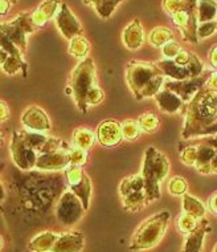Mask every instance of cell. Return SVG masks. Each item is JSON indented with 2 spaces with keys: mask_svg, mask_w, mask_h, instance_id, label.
Returning a JSON list of instances; mask_svg holds the SVG:
<instances>
[{
  "mask_svg": "<svg viewBox=\"0 0 217 252\" xmlns=\"http://www.w3.org/2000/svg\"><path fill=\"white\" fill-rule=\"evenodd\" d=\"M96 87L98 85H97L94 61L90 57H85L82 60H80L77 66L72 72L69 88L66 89V93L72 94L81 113L85 114L87 112L89 106L86 104V98L89 93Z\"/></svg>",
  "mask_w": 217,
  "mask_h": 252,
  "instance_id": "3",
  "label": "cell"
},
{
  "mask_svg": "<svg viewBox=\"0 0 217 252\" xmlns=\"http://www.w3.org/2000/svg\"><path fill=\"white\" fill-rule=\"evenodd\" d=\"M208 209L211 213H213L215 215H217V192H215V194H212V195L209 196Z\"/></svg>",
  "mask_w": 217,
  "mask_h": 252,
  "instance_id": "48",
  "label": "cell"
},
{
  "mask_svg": "<svg viewBox=\"0 0 217 252\" xmlns=\"http://www.w3.org/2000/svg\"><path fill=\"white\" fill-rule=\"evenodd\" d=\"M163 55H164L165 59H168V60H172L176 55H178L179 52H180V45H179L176 41H174V40H171V41H168L167 44H164L163 47Z\"/></svg>",
  "mask_w": 217,
  "mask_h": 252,
  "instance_id": "43",
  "label": "cell"
},
{
  "mask_svg": "<svg viewBox=\"0 0 217 252\" xmlns=\"http://www.w3.org/2000/svg\"><path fill=\"white\" fill-rule=\"evenodd\" d=\"M89 49H90V44H89V41L83 36H76L74 39L70 40L69 53L72 56L82 60V59L86 57Z\"/></svg>",
  "mask_w": 217,
  "mask_h": 252,
  "instance_id": "30",
  "label": "cell"
},
{
  "mask_svg": "<svg viewBox=\"0 0 217 252\" xmlns=\"http://www.w3.org/2000/svg\"><path fill=\"white\" fill-rule=\"evenodd\" d=\"M182 113L186 117L183 139L203 138L217 134V93L201 88L190 102L184 105Z\"/></svg>",
  "mask_w": 217,
  "mask_h": 252,
  "instance_id": "1",
  "label": "cell"
},
{
  "mask_svg": "<svg viewBox=\"0 0 217 252\" xmlns=\"http://www.w3.org/2000/svg\"><path fill=\"white\" fill-rule=\"evenodd\" d=\"M172 16V20L176 26L182 30L184 39H187L191 43H197V18L195 12L187 11V9H180Z\"/></svg>",
  "mask_w": 217,
  "mask_h": 252,
  "instance_id": "15",
  "label": "cell"
},
{
  "mask_svg": "<svg viewBox=\"0 0 217 252\" xmlns=\"http://www.w3.org/2000/svg\"><path fill=\"white\" fill-rule=\"evenodd\" d=\"M163 84H164V76H163V74H159L157 77H154L142 91L139 92L136 100H143V98L155 97V94H157L158 92L163 88Z\"/></svg>",
  "mask_w": 217,
  "mask_h": 252,
  "instance_id": "31",
  "label": "cell"
},
{
  "mask_svg": "<svg viewBox=\"0 0 217 252\" xmlns=\"http://www.w3.org/2000/svg\"><path fill=\"white\" fill-rule=\"evenodd\" d=\"M3 247V239H1V236H0V250Z\"/></svg>",
  "mask_w": 217,
  "mask_h": 252,
  "instance_id": "56",
  "label": "cell"
},
{
  "mask_svg": "<svg viewBox=\"0 0 217 252\" xmlns=\"http://www.w3.org/2000/svg\"><path fill=\"white\" fill-rule=\"evenodd\" d=\"M215 22H216V24H217V16H216V20H215Z\"/></svg>",
  "mask_w": 217,
  "mask_h": 252,
  "instance_id": "58",
  "label": "cell"
},
{
  "mask_svg": "<svg viewBox=\"0 0 217 252\" xmlns=\"http://www.w3.org/2000/svg\"><path fill=\"white\" fill-rule=\"evenodd\" d=\"M196 7H197V20L200 23L216 20L217 1H215V0H199Z\"/></svg>",
  "mask_w": 217,
  "mask_h": 252,
  "instance_id": "26",
  "label": "cell"
},
{
  "mask_svg": "<svg viewBox=\"0 0 217 252\" xmlns=\"http://www.w3.org/2000/svg\"><path fill=\"white\" fill-rule=\"evenodd\" d=\"M0 144H1V137H0Z\"/></svg>",
  "mask_w": 217,
  "mask_h": 252,
  "instance_id": "57",
  "label": "cell"
},
{
  "mask_svg": "<svg viewBox=\"0 0 217 252\" xmlns=\"http://www.w3.org/2000/svg\"><path fill=\"white\" fill-rule=\"evenodd\" d=\"M12 1H15V0H12Z\"/></svg>",
  "mask_w": 217,
  "mask_h": 252,
  "instance_id": "59",
  "label": "cell"
},
{
  "mask_svg": "<svg viewBox=\"0 0 217 252\" xmlns=\"http://www.w3.org/2000/svg\"><path fill=\"white\" fill-rule=\"evenodd\" d=\"M154 98L157 101L158 108L161 109L162 112L168 114H175L182 112L183 106L186 105L178 94H175L174 92L168 91L165 88L158 92Z\"/></svg>",
  "mask_w": 217,
  "mask_h": 252,
  "instance_id": "18",
  "label": "cell"
},
{
  "mask_svg": "<svg viewBox=\"0 0 217 252\" xmlns=\"http://www.w3.org/2000/svg\"><path fill=\"white\" fill-rule=\"evenodd\" d=\"M172 61L179 66H187L188 61H190V52L184 51V49H180V52L172 59Z\"/></svg>",
  "mask_w": 217,
  "mask_h": 252,
  "instance_id": "45",
  "label": "cell"
},
{
  "mask_svg": "<svg viewBox=\"0 0 217 252\" xmlns=\"http://www.w3.org/2000/svg\"><path fill=\"white\" fill-rule=\"evenodd\" d=\"M69 149H61L53 153L39 154L35 167L40 170H60L69 165Z\"/></svg>",
  "mask_w": 217,
  "mask_h": 252,
  "instance_id": "14",
  "label": "cell"
},
{
  "mask_svg": "<svg viewBox=\"0 0 217 252\" xmlns=\"http://www.w3.org/2000/svg\"><path fill=\"white\" fill-rule=\"evenodd\" d=\"M209 61H211V65L217 69V45H215L211 49V52H209Z\"/></svg>",
  "mask_w": 217,
  "mask_h": 252,
  "instance_id": "51",
  "label": "cell"
},
{
  "mask_svg": "<svg viewBox=\"0 0 217 252\" xmlns=\"http://www.w3.org/2000/svg\"><path fill=\"white\" fill-rule=\"evenodd\" d=\"M197 156V146L196 145H188L180 148V161L186 166H193Z\"/></svg>",
  "mask_w": 217,
  "mask_h": 252,
  "instance_id": "37",
  "label": "cell"
},
{
  "mask_svg": "<svg viewBox=\"0 0 217 252\" xmlns=\"http://www.w3.org/2000/svg\"><path fill=\"white\" fill-rule=\"evenodd\" d=\"M9 8V0H0V16L7 13Z\"/></svg>",
  "mask_w": 217,
  "mask_h": 252,
  "instance_id": "52",
  "label": "cell"
},
{
  "mask_svg": "<svg viewBox=\"0 0 217 252\" xmlns=\"http://www.w3.org/2000/svg\"><path fill=\"white\" fill-rule=\"evenodd\" d=\"M36 26L32 23V19L28 13L19 15L18 18L8 24H0V30L4 32L5 36L18 47L22 53L26 52L27 48L26 35L33 32Z\"/></svg>",
  "mask_w": 217,
  "mask_h": 252,
  "instance_id": "9",
  "label": "cell"
},
{
  "mask_svg": "<svg viewBox=\"0 0 217 252\" xmlns=\"http://www.w3.org/2000/svg\"><path fill=\"white\" fill-rule=\"evenodd\" d=\"M57 236H58V234L52 232V231L41 232V234H39L30 240V243L28 244V248L32 252H51Z\"/></svg>",
  "mask_w": 217,
  "mask_h": 252,
  "instance_id": "24",
  "label": "cell"
},
{
  "mask_svg": "<svg viewBox=\"0 0 217 252\" xmlns=\"http://www.w3.org/2000/svg\"><path fill=\"white\" fill-rule=\"evenodd\" d=\"M199 224V220L196 218L188 215V214L183 213L180 217L178 218V228L182 234H190L192 231L195 230L196 227Z\"/></svg>",
  "mask_w": 217,
  "mask_h": 252,
  "instance_id": "36",
  "label": "cell"
},
{
  "mask_svg": "<svg viewBox=\"0 0 217 252\" xmlns=\"http://www.w3.org/2000/svg\"><path fill=\"white\" fill-rule=\"evenodd\" d=\"M23 125L30 131H48L51 129V121L43 109L39 106H30L23 113Z\"/></svg>",
  "mask_w": 217,
  "mask_h": 252,
  "instance_id": "16",
  "label": "cell"
},
{
  "mask_svg": "<svg viewBox=\"0 0 217 252\" xmlns=\"http://www.w3.org/2000/svg\"><path fill=\"white\" fill-rule=\"evenodd\" d=\"M9 118V108L4 101L0 100V122L7 121Z\"/></svg>",
  "mask_w": 217,
  "mask_h": 252,
  "instance_id": "47",
  "label": "cell"
},
{
  "mask_svg": "<svg viewBox=\"0 0 217 252\" xmlns=\"http://www.w3.org/2000/svg\"><path fill=\"white\" fill-rule=\"evenodd\" d=\"M8 56H9V55L7 52H5L4 49L0 48V65H3V64H4L5 60L8 59Z\"/></svg>",
  "mask_w": 217,
  "mask_h": 252,
  "instance_id": "54",
  "label": "cell"
},
{
  "mask_svg": "<svg viewBox=\"0 0 217 252\" xmlns=\"http://www.w3.org/2000/svg\"><path fill=\"white\" fill-rule=\"evenodd\" d=\"M217 31V24L216 22H205V23H200V26L197 27V40L199 39H207L209 36H212L215 32Z\"/></svg>",
  "mask_w": 217,
  "mask_h": 252,
  "instance_id": "42",
  "label": "cell"
},
{
  "mask_svg": "<svg viewBox=\"0 0 217 252\" xmlns=\"http://www.w3.org/2000/svg\"><path fill=\"white\" fill-rule=\"evenodd\" d=\"M212 72L204 70L203 73L193 78H187V80H182V81H175V80H168L164 81L163 88L168 89V91L174 92L175 94H178L184 104H187L192 100V97L195 96L196 93L205 87V84L208 81L209 76Z\"/></svg>",
  "mask_w": 217,
  "mask_h": 252,
  "instance_id": "10",
  "label": "cell"
},
{
  "mask_svg": "<svg viewBox=\"0 0 217 252\" xmlns=\"http://www.w3.org/2000/svg\"><path fill=\"white\" fill-rule=\"evenodd\" d=\"M196 146H197V156H196V162L193 167L199 171L200 174H212L211 173V161H212V158L217 152L212 146H209V145L204 144L201 141Z\"/></svg>",
  "mask_w": 217,
  "mask_h": 252,
  "instance_id": "21",
  "label": "cell"
},
{
  "mask_svg": "<svg viewBox=\"0 0 217 252\" xmlns=\"http://www.w3.org/2000/svg\"><path fill=\"white\" fill-rule=\"evenodd\" d=\"M138 125L140 127V131L144 133H152V131L158 130V127L161 126L159 118L151 112L143 113L138 118Z\"/></svg>",
  "mask_w": 217,
  "mask_h": 252,
  "instance_id": "33",
  "label": "cell"
},
{
  "mask_svg": "<svg viewBox=\"0 0 217 252\" xmlns=\"http://www.w3.org/2000/svg\"><path fill=\"white\" fill-rule=\"evenodd\" d=\"M119 194L123 207L130 213H138L147 204L144 181L140 174L130 175L122 179L119 183Z\"/></svg>",
  "mask_w": 217,
  "mask_h": 252,
  "instance_id": "5",
  "label": "cell"
},
{
  "mask_svg": "<svg viewBox=\"0 0 217 252\" xmlns=\"http://www.w3.org/2000/svg\"><path fill=\"white\" fill-rule=\"evenodd\" d=\"M11 156L15 162V165L23 170L33 169L37 161V152L29 148L24 142L20 131H15L11 139Z\"/></svg>",
  "mask_w": 217,
  "mask_h": 252,
  "instance_id": "11",
  "label": "cell"
},
{
  "mask_svg": "<svg viewBox=\"0 0 217 252\" xmlns=\"http://www.w3.org/2000/svg\"><path fill=\"white\" fill-rule=\"evenodd\" d=\"M96 141V135L91 130L86 127H77L73 131V146L74 148L83 149V150H89V149L94 145Z\"/></svg>",
  "mask_w": 217,
  "mask_h": 252,
  "instance_id": "27",
  "label": "cell"
},
{
  "mask_svg": "<svg viewBox=\"0 0 217 252\" xmlns=\"http://www.w3.org/2000/svg\"><path fill=\"white\" fill-rule=\"evenodd\" d=\"M122 40L123 44L127 49L130 51H136L142 45L144 41V33L142 24L139 22L138 19H134L129 26L125 28L123 33H122Z\"/></svg>",
  "mask_w": 217,
  "mask_h": 252,
  "instance_id": "20",
  "label": "cell"
},
{
  "mask_svg": "<svg viewBox=\"0 0 217 252\" xmlns=\"http://www.w3.org/2000/svg\"><path fill=\"white\" fill-rule=\"evenodd\" d=\"M96 138L105 148L117 146L123 139L122 138L121 124L114 120H106V121L101 122L97 127Z\"/></svg>",
  "mask_w": 217,
  "mask_h": 252,
  "instance_id": "13",
  "label": "cell"
},
{
  "mask_svg": "<svg viewBox=\"0 0 217 252\" xmlns=\"http://www.w3.org/2000/svg\"><path fill=\"white\" fill-rule=\"evenodd\" d=\"M211 230L207 219H201V222L197 224L195 230L187 234L186 242H184V247L182 252H201L203 250V244H204V238L207 232Z\"/></svg>",
  "mask_w": 217,
  "mask_h": 252,
  "instance_id": "19",
  "label": "cell"
},
{
  "mask_svg": "<svg viewBox=\"0 0 217 252\" xmlns=\"http://www.w3.org/2000/svg\"><path fill=\"white\" fill-rule=\"evenodd\" d=\"M188 190V183L183 177H174L168 183V191L172 195H183Z\"/></svg>",
  "mask_w": 217,
  "mask_h": 252,
  "instance_id": "38",
  "label": "cell"
},
{
  "mask_svg": "<svg viewBox=\"0 0 217 252\" xmlns=\"http://www.w3.org/2000/svg\"><path fill=\"white\" fill-rule=\"evenodd\" d=\"M159 69L162 70L163 76L172 78L175 81H182V80H187V78H193L191 74V70L187 66H179L175 64L172 60H162L157 64Z\"/></svg>",
  "mask_w": 217,
  "mask_h": 252,
  "instance_id": "22",
  "label": "cell"
},
{
  "mask_svg": "<svg viewBox=\"0 0 217 252\" xmlns=\"http://www.w3.org/2000/svg\"><path fill=\"white\" fill-rule=\"evenodd\" d=\"M205 87L208 88L209 91L216 92L217 93V70L216 72H212V73H211L208 81H207V84H205Z\"/></svg>",
  "mask_w": 217,
  "mask_h": 252,
  "instance_id": "46",
  "label": "cell"
},
{
  "mask_svg": "<svg viewBox=\"0 0 217 252\" xmlns=\"http://www.w3.org/2000/svg\"><path fill=\"white\" fill-rule=\"evenodd\" d=\"M169 218L171 215L165 210L147 218L138 227L134 236L131 238V251H144V250H150L161 243V240L163 239L165 234V230H167V226H168Z\"/></svg>",
  "mask_w": 217,
  "mask_h": 252,
  "instance_id": "4",
  "label": "cell"
},
{
  "mask_svg": "<svg viewBox=\"0 0 217 252\" xmlns=\"http://www.w3.org/2000/svg\"><path fill=\"white\" fill-rule=\"evenodd\" d=\"M1 68L7 74H15L19 70H22L23 76H27V72H28V65H27L26 61L13 56H8V59L5 60Z\"/></svg>",
  "mask_w": 217,
  "mask_h": 252,
  "instance_id": "34",
  "label": "cell"
},
{
  "mask_svg": "<svg viewBox=\"0 0 217 252\" xmlns=\"http://www.w3.org/2000/svg\"><path fill=\"white\" fill-rule=\"evenodd\" d=\"M162 73L159 66L152 63H146V61L131 60L126 65V81L127 85L133 92V94L136 98L139 92L142 91L147 85L152 78L157 77Z\"/></svg>",
  "mask_w": 217,
  "mask_h": 252,
  "instance_id": "6",
  "label": "cell"
},
{
  "mask_svg": "<svg viewBox=\"0 0 217 252\" xmlns=\"http://www.w3.org/2000/svg\"><path fill=\"white\" fill-rule=\"evenodd\" d=\"M5 198V190L4 187H3V185L0 183V202H3Z\"/></svg>",
  "mask_w": 217,
  "mask_h": 252,
  "instance_id": "55",
  "label": "cell"
},
{
  "mask_svg": "<svg viewBox=\"0 0 217 252\" xmlns=\"http://www.w3.org/2000/svg\"><path fill=\"white\" fill-rule=\"evenodd\" d=\"M172 39H174V33L167 27H157L148 35V41H150V44L154 45V47H158V48L163 47L164 44H167Z\"/></svg>",
  "mask_w": 217,
  "mask_h": 252,
  "instance_id": "28",
  "label": "cell"
},
{
  "mask_svg": "<svg viewBox=\"0 0 217 252\" xmlns=\"http://www.w3.org/2000/svg\"><path fill=\"white\" fill-rule=\"evenodd\" d=\"M169 173L168 158L154 146L146 150L142 165V173L144 181L146 200L151 203L161 198V183Z\"/></svg>",
  "mask_w": 217,
  "mask_h": 252,
  "instance_id": "2",
  "label": "cell"
},
{
  "mask_svg": "<svg viewBox=\"0 0 217 252\" xmlns=\"http://www.w3.org/2000/svg\"><path fill=\"white\" fill-rule=\"evenodd\" d=\"M69 148V145L65 144L64 141H61L58 138H53V137H48V139L45 141V144L43 145V148L40 149L39 154H45V153H53L61 149Z\"/></svg>",
  "mask_w": 217,
  "mask_h": 252,
  "instance_id": "39",
  "label": "cell"
},
{
  "mask_svg": "<svg viewBox=\"0 0 217 252\" xmlns=\"http://www.w3.org/2000/svg\"><path fill=\"white\" fill-rule=\"evenodd\" d=\"M0 48L4 49L5 52L8 53L9 56L13 57H19V59H22L23 53L19 51V48L15 45V44L11 41V40L5 36V33L3 31L0 30Z\"/></svg>",
  "mask_w": 217,
  "mask_h": 252,
  "instance_id": "40",
  "label": "cell"
},
{
  "mask_svg": "<svg viewBox=\"0 0 217 252\" xmlns=\"http://www.w3.org/2000/svg\"><path fill=\"white\" fill-rule=\"evenodd\" d=\"M56 23L61 33L68 40L74 39L76 36H80L82 32V26L80 24L79 20L76 19V16L66 4H61V8L58 9L56 15Z\"/></svg>",
  "mask_w": 217,
  "mask_h": 252,
  "instance_id": "12",
  "label": "cell"
},
{
  "mask_svg": "<svg viewBox=\"0 0 217 252\" xmlns=\"http://www.w3.org/2000/svg\"><path fill=\"white\" fill-rule=\"evenodd\" d=\"M83 236L80 231L58 234L51 252H80L83 248Z\"/></svg>",
  "mask_w": 217,
  "mask_h": 252,
  "instance_id": "17",
  "label": "cell"
},
{
  "mask_svg": "<svg viewBox=\"0 0 217 252\" xmlns=\"http://www.w3.org/2000/svg\"><path fill=\"white\" fill-rule=\"evenodd\" d=\"M122 138L127 141H135L140 135V127L138 125V121L135 120H126L121 124Z\"/></svg>",
  "mask_w": 217,
  "mask_h": 252,
  "instance_id": "35",
  "label": "cell"
},
{
  "mask_svg": "<svg viewBox=\"0 0 217 252\" xmlns=\"http://www.w3.org/2000/svg\"><path fill=\"white\" fill-rule=\"evenodd\" d=\"M86 210L83 209L81 200L73 191H65L61 195L56 207V217L58 222L64 226H73L82 218L83 213Z\"/></svg>",
  "mask_w": 217,
  "mask_h": 252,
  "instance_id": "7",
  "label": "cell"
},
{
  "mask_svg": "<svg viewBox=\"0 0 217 252\" xmlns=\"http://www.w3.org/2000/svg\"><path fill=\"white\" fill-rule=\"evenodd\" d=\"M20 134H22L23 139H24V142H26L29 148H32L33 150L37 152L39 154L40 149L43 148V145L45 144V141L48 139L47 135L41 134L39 131H20Z\"/></svg>",
  "mask_w": 217,
  "mask_h": 252,
  "instance_id": "32",
  "label": "cell"
},
{
  "mask_svg": "<svg viewBox=\"0 0 217 252\" xmlns=\"http://www.w3.org/2000/svg\"><path fill=\"white\" fill-rule=\"evenodd\" d=\"M163 9L169 15H174L178 11L183 9L182 0H163Z\"/></svg>",
  "mask_w": 217,
  "mask_h": 252,
  "instance_id": "44",
  "label": "cell"
},
{
  "mask_svg": "<svg viewBox=\"0 0 217 252\" xmlns=\"http://www.w3.org/2000/svg\"><path fill=\"white\" fill-rule=\"evenodd\" d=\"M211 173L212 174H217V153L212 158V161H211Z\"/></svg>",
  "mask_w": 217,
  "mask_h": 252,
  "instance_id": "53",
  "label": "cell"
},
{
  "mask_svg": "<svg viewBox=\"0 0 217 252\" xmlns=\"http://www.w3.org/2000/svg\"><path fill=\"white\" fill-rule=\"evenodd\" d=\"M65 177L70 191H73L81 200L83 209H89L91 195V181L83 171L82 166L68 165L65 167Z\"/></svg>",
  "mask_w": 217,
  "mask_h": 252,
  "instance_id": "8",
  "label": "cell"
},
{
  "mask_svg": "<svg viewBox=\"0 0 217 252\" xmlns=\"http://www.w3.org/2000/svg\"><path fill=\"white\" fill-rule=\"evenodd\" d=\"M58 4H60V0H45V1H43L39 8L36 9V12H33V15L30 16L32 23L36 27L45 24L56 13Z\"/></svg>",
  "mask_w": 217,
  "mask_h": 252,
  "instance_id": "23",
  "label": "cell"
},
{
  "mask_svg": "<svg viewBox=\"0 0 217 252\" xmlns=\"http://www.w3.org/2000/svg\"><path fill=\"white\" fill-rule=\"evenodd\" d=\"M87 153L86 150L79 148H70L69 149V165L82 166L86 163Z\"/></svg>",
  "mask_w": 217,
  "mask_h": 252,
  "instance_id": "41",
  "label": "cell"
},
{
  "mask_svg": "<svg viewBox=\"0 0 217 252\" xmlns=\"http://www.w3.org/2000/svg\"><path fill=\"white\" fill-rule=\"evenodd\" d=\"M183 1V9H187V11H192L195 12L196 4L199 0H182Z\"/></svg>",
  "mask_w": 217,
  "mask_h": 252,
  "instance_id": "50",
  "label": "cell"
},
{
  "mask_svg": "<svg viewBox=\"0 0 217 252\" xmlns=\"http://www.w3.org/2000/svg\"><path fill=\"white\" fill-rule=\"evenodd\" d=\"M183 213L196 218L197 220L205 217V206L191 194H183Z\"/></svg>",
  "mask_w": 217,
  "mask_h": 252,
  "instance_id": "25",
  "label": "cell"
},
{
  "mask_svg": "<svg viewBox=\"0 0 217 252\" xmlns=\"http://www.w3.org/2000/svg\"><path fill=\"white\" fill-rule=\"evenodd\" d=\"M121 1H123V0H83L85 4L94 5L97 13L100 15L101 18L105 19L108 18V16L113 13L115 7H117Z\"/></svg>",
  "mask_w": 217,
  "mask_h": 252,
  "instance_id": "29",
  "label": "cell"
},
{
  "mask_svg": "<svg viewBox=\"0 0 217 252\" xmlns=\"http://www.w3.org/2000/svg\"><path fill=\"white\" fill-rule=\"evenodd\" d=\"M200 141L204 142V144L209 145V146H212V148L217 152V134L209 135V137H203Z\"/></svg>",
  "mask_w": 217,
  "mask_h": 252,
  "instance_id": "49",
  "label": "cell"
}]
</instances>
